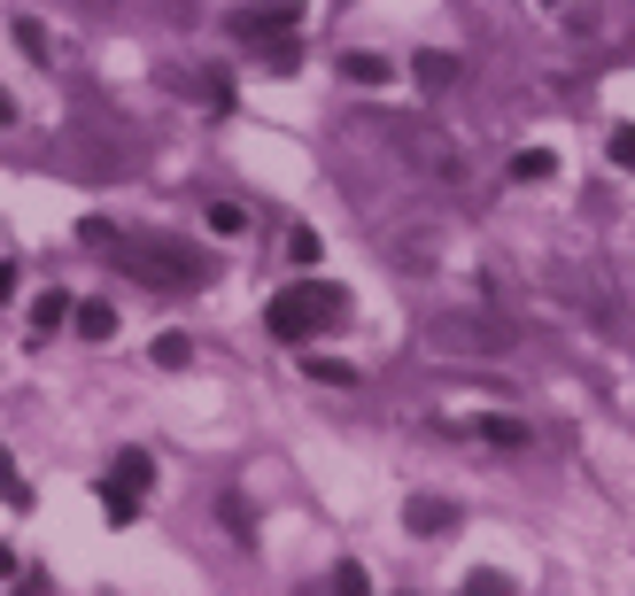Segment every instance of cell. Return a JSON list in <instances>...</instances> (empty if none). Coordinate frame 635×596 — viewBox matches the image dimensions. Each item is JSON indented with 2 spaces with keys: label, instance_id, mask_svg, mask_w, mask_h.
Instances as JSON below:
<instances>
[{
  "label": "cell",
  "instance_id": "15",
  "mask_svg": "<svg viewBox=\"0 0 635 596\" xmlns=\"http://www.w3.org/2000/svg\"><path fill=\"white\" fill-rule=\"evenodd\" d=\"M263 70H280V78H287V70H303V47H295L287 32H271V39H263Z\"/></svg>",
  "mask_w": 635,
  "mask_h": 596
},
{
  "label": "cell",
  "instance_id": "22",
  "mask_svg": "<svg viewBox=\"0 0 635 596\" xmlns=\"http://www.w3.org/2000/svg\"><path fill=\"white\" fill-rule=\"evenodd\" d=\"M612 163H620V170H635V124H620V132H612Z\"/></svg>",
  "mask_w": 635,
  "mask_h": 596
},
{
  "label": "cell",
  "instance_id": "11",
  "mask_svg": "<svg viewBox=\"0 0 635 596\" xmlns=\"http://www.w3.org/2000/svg\"><path fill=\"white\" fill-rule=\"evenodd\" d=\"M411 62H419V85H426V94H449V85H458V55H434V47H426V55H411Z\"/></svg>",
  "mask_w": 635,
  "mask_h": 596
},
{
  "label": "cell",
  "instance_id": "5",
  "mask_svg": "<svg viewBox=\"0 0 635 596\" xmlns=\"http://www.w3.org/2000/svg\"><path fill=\"white\" fill-rule=\"evenodd\" d=\"M403 147H411L426 170H442V179H458V170H466V155H458V147L434 140V132H419V124H403Z\"/></svg>",
  "mask_w": 635,
  "mask_h": 596
},
{
  "label": "cell",
  "instance_id": "25",
  "mask_svg": "<svg viewBox=\"0 0 635 596\" xmlns=\"http://www.w3.org/2000/svg\"><path fill=\"white\" fill-rule=\"evenodd\" d=\"M16 295V264H0V302H9Z\"/></svg>",
  "mask_w": 635,
  "mask_h": 596
},
{
  "label": "cell",
  "instance_id": "17",
  "mask_svg": "<svg viewBox=\"0 0 635 596\" xmlns=\"http://www.w3.org/2000/svg\"><path fill=\"white\" fill-rule=\"evenodd\" d=\"M303 372H310L318 388H356V365H341V357H310Z\"/></svg>",
  "mask_w": 635,
  "mask_h": 596
},
{
  "label": "cell",
  "instance_id": "1",
  "mask_svg": "<svg viewBox=\"0 0 635 596\" xmlns=\"http://www.w3.org/2000/svg\"><path fill=\"white\" fill-rule=\"evenodd\" d=\"M426 349H442V357H511L519 325L496 318V310H434L426 318Z\"/></svg>",
  "mask_w": 635,
  "mask_h": 596
},
{
  "label": "cell",
  "instance_id": "24",
  "mask_svg": "<svg viewBox=\"0 0 635 596\" xmlns=\"http://www.w3.org/2000/svg\"><path fill=\"white\" fill-rule=\"evenodd\" d=\"M16 480H24V473H16V457H9V450H0V488H16Z\"/></svg>",
  "mask_w": 635,
  "mask_h": 596
},
{
  "label": "cell",
  "instance_id": "7",
  "mask_svg": "<svg viewBox=\"0 0 635 596\" xmlns=\"http://www.w3.org/2000/svg\"><path fill=\"white\" fill-rule=\"evenodd\" d=\"M341 78H349V85H388V78H396V62H388V55H373V47H356V55H341Z\"/></svg>",
  "mask_w": 635,
  "mask_h": 596
},
{
  "label": "cell",
  "instance_id": "27",
  "mask_svg": "<svg viewBox=\"0 0 635 596\" xmlns=\"http://www.w3.org/2000/svg\"><path fill=\"white\" fill-rule=\"evenodd\" d=\"M0 124H16V102H9V94H0Z\"/></svg>",
  "mask_w": 635,
  "mask_h": 596
},
{
  "label": "cell",
  "instance_id": "8",
  "mask_svg": "<svg viewBox=\"0 0 635 596\" xmlns=\"http://www.w3.org/2000/svg\"><path fill=\"white\" fill-rule=\"evenodd\" d=\"M117 488H132V496H148L155 488V457L148 450H117V473H109Z\"/></svg>",
  "mask_w": 635,
  "mask_h": 596
},
{
  "label": "cell",
  "instance_id": "19",
  "mask_svg": "<svg viewBox=\"0 0 635 596\" xmlns=\"http://www.w3.org/2000/svg\"><path fill=\"white\" fill-rule=\"evenodd\" d=\"M287 255H295V264H303V272H310V264H318V255H326V248H318V233H310V225H303V233H295V240H287Z\"/></svg>",
  "mask_w": 635,
  "mask_h": 596
},
{
  "label": "cell",
  "instance_id": "6",
  "mask_svg": "<svg viewBox=\"0 0 635 596\" xmlns=\"http://www.w3.org/2000/svg\"><path fill=\"white\" fill-rule=\"evenodd\" d=\"M403 527H411V535H449V527H458V503H442V496H411V503H403Z\"/></svg>",
  "mask_w": 635,
  "mask_h": 596
},
{
  "label": "cell",
  "instance_id": "23",
  "mask_svg": "<svg viewBox=\"0 0 635 596\" xmlns=\"http://www.w3.org/2000/svg\"><path fill=\"white\" fill-rule=\"evenodd\" d=\"M466 596H511V581H504V573H473Z\"/></svg>",
  "mask_w": 635,
  "mask_h": 596
},
{
  "label": "cell",
  "instance_id": "3",
  "mask_svg": "<svg viewBox=\"0 0 635 596\" xmlns=\"http://www.w3.org/2000/svg\"><path fill=\"white\" fill-rule=\"evenodd\" d=\"M109 255H117L132 279H148V287H202V279H210L202 248H178V240H125V248H109Z\"/></svg>",
  "mask_w": 635,
  "mask_h": 596
},
{
  "label": "cell",
  "instance_id": "26",
  "mask_svg": "<svg viewBox=\"0 0 635 596\" xmlns=\"http://www.w3.org/2000/svg\"><path fill=\"white\" fill-rule=\"evenodd\" d=\"M0 581H16V550L9 543H0Z\"/></svg>",
  "mask_w": 635,
  "mask_h": 596
},
{
  "label": "cell",
  "instance_id": "10",
  "mask_svg": "<svg viewBox=\"0 0 635 596\" xmlns=\"http://www.w3.org/2000/svg\"><path fill=\"white\" fill-rule=\"evenodd\" d=\"M148 357H155L163 372H187V365H195V333H178V325L155 333V349H148Z\"/></svg>",
  "mask_w": 635,
  "mask_h": 596
},
{
  "label": "cell",
  "instance_id": "13",
  "mask_svg": "<svg viewBox=\"0 0 635 596\" xmlns=\"http://www.w3.org/2000/svg\"><path fill=\"white\" fill-rule=\"evenodd\" d=\"M473 434H481V442H496V450H519V442H527V426H519V418H504V410H489Z\"/></svg>",
  "mask_w": 635,
  "mask_h": 596
},
{
  "label": "cell",
  "instance_id": "28",
  "mask_svg": "<svg viewBox=\"0 0 635 596\" xmlns=\"http://www.w3.org/2000/svg\"><path fill=\"white\" fill-rule=\"evenodd\" d=\"M542 9H566V0H542Z\"/></svg>",
  "mask_w": 635,
  "mask_h": 596
},
{
  "label": "cell",
  "instance_id": "9",
  "mask_svg": "<svg viewBox=\"0 0 635 596\" xmlns=\"http://www.w3.org/2000/svg\"><path fill=\"white\" fill-rule=\"evenodd\" d=\"M511 179H519V187L558 179V155H551V147H519V155H511Z\"/></svg>",
  "mask_w": 635,
  "mask_h": 596
},
{
  "label": "cell",
  "instance_id": "16",
  "mask_svg": "<svg viewBox=\"0 0 635 596\" xmlns=\"http://www.w3.org/2000/svg\"><path fill=\"white\" fill-rule=\"evenodd\" d=\"M62 318H70V295H62V287H47V295L32 302V325H39V333H55Z\"/></svg>",
  "mask_w": 635,
  "mask_h": 596
},
{
  "label": "cell",
  "instance_id": "14",
  "mask_svg": "<svg viewBox=\"0 0 635 596\" xmlns=\"http://www.w3.org/2000/svg\"><path fill=\"white\" fill-rule=\"evenodd\" d=\"M102 520H109V527H132V520H140V496L109 480V488H102Z\"/></svg>",
  "mask_w": 635,
  "mask_h": 596
},
{
  "label": "cell",
  "instance_id": "12",
  "mask_svg": "<svg viewBox=\"0 0 635 596\" xmlns=\"http://www.w3.org/2000/svg\"><path fill=\"white\" fill-rule=\"evenodd\" d=\"M70 318H78V341H109V333H117V310H109V302H78Z\"/></svg>",
  "mask_w": 635,
  "mask_h": 596
},
{
  "label": "cell",
  "instance_id": "20",
  "mask_svg": "<svg viewBox=\"0 0 635 596\" xmlns=\"http://www.w3.org/2000/svg\"><path fill=\"white\" fill-rule=\"evenodd\" d=\"M248 217H240V202H210V233H240Z\"/></svg>",
  "mask_w": 635,
  "mask_h": 596
},
{
  "label": "cell",
  "instance_id": "2",
  "mask_svg": "<svg viewBox=\"0 0 635 596\" xmlns=\"http://www.w3.org/2000/svg\"><path fill=\"white\" fill-rule=\"evenodd\" d=\"M341 318H349V287H326V279L280 287V295H271V310H263V325L280 333V341H310V333H326Z\"/></svg>",
  "mask_w": 635,
  "mask_h": 596
},
{
  "label": "cell",
  "instance_id": "21",
  "mask_svg": "<svg viewBox=\"0 0 635 596\" xmlns=\"http://www.w3.org/2000/svg\"><path fill=\"white\" fill-rule=\"evenodd\" d=\"M16 47H24V55H47V32H39L32 16H16Z\"/></svg>",
  "mask_w": 635,
  "mask_h": 596
},
{
  "label": "cell",
  "instance_id": "18",
  "mask_svg": "<svg viewBox=\"0 0 635 596\" xmlns=\"http://www.w3.org/2000/svg\"><path fill=\"white\" fill-rule=\"evenodd\" d=\"M333 596H373V573L356 565V558H341V565H333Z\"/></svg>",
  "mask_w": 635,
  "mask_h": 596
},
{
  "label": "cell",
  "instance_id": "4",
  "mask_svg": "<svg viewBox=\"0 0 635 596\" xmlns=\"http://www.w3.org/2000/svg\"><path fill=\"white\" fill-rule=\"evenodd\" d=\"M295 24H303V0H256V9L233 16L240 39H271V32H295Z\"/></svg>",
  "mask_w": 635,
  "mask_h": 596
}]
</instances>
